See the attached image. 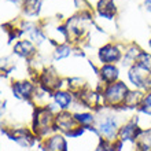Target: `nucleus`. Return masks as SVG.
<instances>
[{"mask_svg": "<svg viewBox=\"0 0 151 151\" xmlns=\"http://www.w3.org/2000/svg\"><path fill=\"white\" fill-rule=\"evenodd\" d=\"M99 132L104 137L107 139H113L117 133V122L113 117H107V118L102 119L99 122Z\"/></svg>", "mask_w": 151, "mask_h": 151, "instance_id": "nucleus-7", "label": "nucleus"}, {"mask_svg": "<svg viewBox=\"0 0 151 151\" xmlns=\"http://www.w3.org/2000/svg\"><path fill=\"white\" fill-rule=\"evenodd\" d=\"M52 124H54V118H52L51 110L48 107L39 109L36 111V121H35L36 132L45 133V132L52 127Z\"/></svg>", "mask_w": 151, "mask_h": 151, "instance_id": "nucleus-2", "label": "nucleus"}, {"mask_svg": "<svg viewBox=\"0 0 151 151\" xmlns=\"http://www.w3.org/2000/svg\"><path fill=\"white\" fill-rule=\"evenodd\" d=\"M14 51L21 56H25V58H29L30 55L35 54V47H33V44L28 40H21L18 43L15 44V47H14Z\"/></svg>", "mask_w": 151, "mask_h": 151, "instance_id": "nucleus-12", "label": "nucleus"}, {"mask_svg": "<svg viewBox=\"0 0 151 151\" xmlns=\"http://www.w3.org/2000/svg\"><path fill=\"white\" fill-rule=\"evenodd\" d=\"M121 58V51L118 48L113 45V44H107L104 47L100 48L99 51V59L103 62L104 65H111Z\"/></svg>", "mask_w": 151, "mask_h": 151, "instance_id": "nucleus-3", "label": "nucleus"}, {"mask_svg": "<svg viewBox=\"0 0 151 151\" xmlns=\"http://www.w3.org/2000/svg\"><path fill=\"white\" fill-rule=\"evenodd\" d=\"M100 76H102L104 83H107L109 85L114 84L115 80L118 78V69L114 65H103L100 69Z\"/></svg>", "mask_w": 151, "mask_h": 151, "instance_id": "nucleus-10", "label": "nucleus"}, {"mask_svg": "<svg viewBox=\"0 0 151 151\" xmlns=\"http://www.w3.org/2000/svg\"><path fill=\"white\" fill-rule=\"evenodd\" d=\"M143 102V95H142V92H128L127 98L124 100V106H127V107H135L137 104H140Z\"/></svg>", "mask_w": 151, "mask_h": 151, "instance_id": "nucleus-14", "label": "nucleus"}, {"mask_svg": "<svg viewBox=\"0 0 151 151\" xmlns=\"http://www.w3.org/2000/svg\"><path fill=\"white\" fill-rule=\"evenodd\" d=\"M44 151H66V142L62 136H52L45 142Z\"/></svg>", "mask_w": 151, "mask_h": 151, "instance_id": "nucleus-11", "label": "nucleus"}, {"mask_svg": "<svg viewBox=\"0 0 151 151\" xmlns=\"http://www.w3.org/2000/svg\"><path fill=\"white\" fill-rule=\"evenodd\" d=\"M80 99L88 107H95L96 103H98V95H96L95 92H91V91L80 92Z\"/></svg>", "mask_w": 151, "mask_h": 151, "instance_id": "nucleus-16", "label": "nucleus"}, {"mask_svg": "<svg viewBox=\"0 0 151 151\" xmlns=\"http://www.w3.org/2000/svg\"><path fill=\"white\" fill-rule=\"evenodd\" d=\"M98 7H99L100 14L107 17V18H111L115 14V7H114V4H113V0H100Z\"/></svg>", "mask_w": 151, "mask_h": 151, "instance_id": "nucleus-15", "label": "nucleus"}, {"mask_svg": "<svg viewBox=\"0 0 151 151\" xmlns=\"http://www.w3.org/2000/svg\"><path fill=\"white\" fill-rule=\"evenodd\" d=\"M40 83H41V85L50 92L56 91V89L60 87V78L58 77V74H56L54 70H51V69H50V70H45V72L41 74Z\"/></svg>", "mask_w": 151, "mask_h": 151, "instance_id": "nucleus-4", "label": "nucleus"}, {"mask_svg": "<svg viewBox=\"0 0 151 151\" xmlns=\"http://www.w3.org/2000/svg\"><path fill=\"white\" fill-rule=\"evenodd\" d=\"M140 131L137 125L135 122H129L127 125H124L122 128H119L118 131V136L121 140H133V139H137Z\"/></svg>", "mask_w": 151, "mask_h": 151, "instance_id": "nucleus-8", "label": "nucleus"}, {"mask_svg": "<svg viewBox=\"0 0 151 151\" xmlns=\"http://www.w3.org/2000/svg\"><path fill=\"white\" fill-rule=\"evenodd\" d=\"M77 122L81 125H89L91 122H93V117L91 114H76L74 115Z\"/></svg>", "mask_w": 151, "mask_h": 151, "instance_id": "nucleus-20", "label": "nucleus"}, {"mask_svg": "<svg viewBox=\"0 0 151 151\" xmlns=\"http://www.w3.org/2000/svg\"><path fill=\"white\" fill-rule=\"evenodd\" d=\"M142 111L151 115V93H148L142 102Z\"/></svg>", "mask_w": 151, "mask_h": 151, "instance_id": "nucleus-21", "label": "nucleus"}, {"mask_svg": "<svg viewBox=\"0 0 151 151\" xmlns=\"http://www.w3.org/2000/svg\"><path fill=\"white\" fill-rule=\"evenodd\" d=\"M150 45H151V40H150Z\"/></svg>", "mask_w": 151, "mask_h": 151, "instance_id": "nucleus-23", "label": "nucleus"}, {"mask_svg": "<svg viewBox=\"0 0 151 151\" xmlns=\"http://www.w3.org/2000/svg\"><path fill=\"white\" fill-rule=\"evenodd\" d=\"M55 122H56V125H58L63 132H66L68 135H70V131L78 128V125H77L78 122H77L76 117L74 115H70L66 111L60 113V114L55 118Z\"/></svg>", "mask_w": 151, "mask_h": 151, "instance_id": "nucleus-5", "label": "nucleus"}, {"mask_svg": "<svg viewBox=\"0 0 151 151\" xmlns=\"http://www.w3.org/2000/svg\"><path fill=\"white\" fill-rule=\"evenodd\" d=\"M136 66H139L140 69H143L144 72L151 73V54L147 52H140L139 55L136 56Z\"/></svg>", "mask_w": 151, "mask_h": 151, "instance_id": "nucleus-13", "label": "nucleus"}, {"mask_svg": "<svg viewBox=\"0 0 151 151\" xmlns=\"http://www.w3.org/2000/svg\"><path fill=\"white\" fill-rule=\"evenodd\" d=\"M70 52H72V50H70L69 45H60V47L56 48L55 54H54V58L55 59H62V58H66V56L70 55Z\"/></svg>", "mask_w": 151, "mask_h": 151, "instance_id": "nucleus-19", "label": "nucleus"}, {"mask_svg": "<svg viewBox=\"0 0 151 151\" xmlns=\"http://www.w3.org/2000/svg\"><path fill=\"white\" fill-rule=\"evenodd\" d=\"M54 98H55V102L59 104L60 109H68L69 104H70V102H72V95L68 93V92L56 91L55 95H54Z\"/></svg>", "mask_w": 151, "mask_h": 151, "instance_id": "nucleus-17", "label": "nucleus"}, {"mask_svg": "<svg viewBox=\"0 0 151 151\" xmlns=\"http://www.w3.org/2000/svg\"><path fill=\"white\" fill-rule=\"evenodd\" d=\"M128 92L129 91H128L127 85L124 83L110 84L103 93L104 103L109 104V106H117V104H119V103L124 104V100L127 98Z\"/></svg>", "mask_w": 151, "mask_h": 151, "instance_id": "nucleus-1", "label": "nucleus"}, {"mask_svg": "<svg viewBox=\"0 0 151 151\" xmlns=\"http://www.w3.org/2000/svg\"><path fill=\"white\" fill-rule=\"evenodd\" d=\"M43 0H26L25 3V11L28 14H36L37 11L40 10V4H41Z\"/></svg>", "mask_w": 151, "mask_h": 151, "instance_id": "nucleus-18", "label": "nucleus"}, {"mask_svg": "<svg viewBox=\"0 0 151 151\" xmlns=\"http://www.w3.org/2000/svg\"><path fill=\"white\" fill-rule=\"evenodd\" d=\"M146 8L148 11H151V0H146Z\"/></svg>", "mask_w": 151, "mask_h": 151, "instance_id": "nucleus-22", "label": "nucleus"}, {"mask_svg": "<svg viewBox=\"0 0 151 151\" xmlns=\"http://www.w3.org/2000/svg\"><path fill=\"white\" fill-rule=\"evenodd\" d=\"M12 89H14V93H15L18 98H21V99H28V98L32 96L33 91H35V87H33L30 83H28V81H19V83L14 84Z\"/></svg>", "mask_w": 151, "mask_h": 151, "instance_id": "nucleus-9", "label": "nucleus"}, {"mask_svg": "<svg viewBox=\"0 0 151 151\" xmlns=\"http://www.w3.org/2000/svg\"><path fill=\"white\" fill-rule=\"evenodd\" d=\"M147 74H150V73L144 72L143 69H140L139 66H136V65L132 66V68L129 69V73H128L132 84H135L136 87H139V88H143V87L147 88V80H148Z\"/></svg>", "mask_w": 151, "mask_h": 151, "instance_id": "nucleus-6", "label": "nucleus"}]
</instances>
